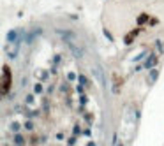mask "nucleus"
<instances>
[{
  "label": "nucleus",
  "instance_id": "nucleus-1",
  "mask_svg": "<svg viewBox=\"0 0 164 146\" xmlns=\"http://www.w3.org/2000/svg\"><path fill=\"white\" fill-rule=\"evenodd\" d=\"M152 65H155V58H154V56H152V58H148V60H146L145 67H152Z\"/></svg>",
  "mask_w": 164,
  "mask_h": 146
}]
</instances>
